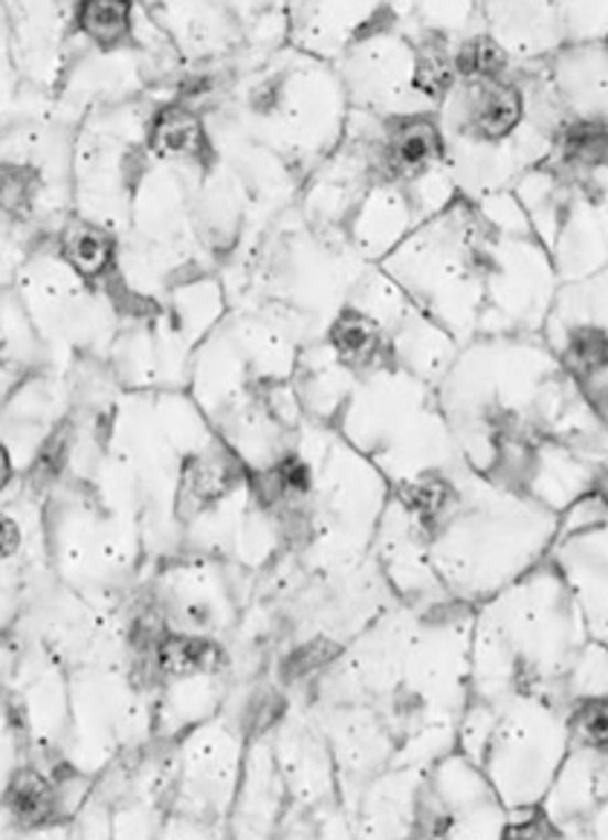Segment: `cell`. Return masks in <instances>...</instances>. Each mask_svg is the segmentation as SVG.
I'll return each instance as SVG.
<instances>
[{"label": "cell", "instance_id": "ba28073f", "mask_svg": "<svg viewBox=\"0 0 608 840\" xmlns=\"http://www.w3.org/2000/svg\"><path fill=\"white\" fill-rule=\"evenodd\" d=\"M9 803H12V809L18 811V817H24V820H39V817H44L50 811L47 783H44L39 774H32V771L18 774L12 788H9Z\"/></svg>", "mask_w": 608, "mask_h": 840}, {"label": "cell", "instance_id": "52a82bcc", "mask_svg": "<svg viewBox=\"0 0 608 840\" xmlns=\"http://www.w3.org/2000/svg\"><path fill=\"white\" fill-rule=\"evenodd\" d=\"M67 258L78 272L96 276L110 261V241L96 229H76L67 238Z\"/></svg>", "mask_w": 608, "mask_h": 840}, {"label": "cell", "instance_id": "5bb4252c", "mask_svg": "<svg viewBox=\"0 0 608 840\" xmlns=\"http://www.w3.org/2000/svg\"><path fill=\"white\" fill-rule=\"evenodd\" d=\"M565 146H568L571 154L579 157V160H600L608 149L606 125L600 122L574 125V128L565 133Z\"/></svg>", "mask_w": 608, "mask_h": 840}, {"label": "cell", "instance_id": "8fae6325", "mask_svg": "<svg viewBox=\"0 0 608 840\" xmlns=\"http://www.w3.org/2000/svg\"><path fill=\"white\" fill-rule=\"evenodd\" d=\"M414 82L421 87L423 94L441 96L453 82V64L437 47H426L417 58V73H414Z\"/></svg>", "mask_w": 608, "mask_h": 840}, {"label": "cell", "instance_id": "d6986e66", "mask_svg": "<svg viewBox=\"0 0 608 840\" xmlns=\"http://www.w3.org/2000/svg\"><path fill=\"white\" fill-rule=\"evenodd\" d=\"M30 174L26 172H15V169H9L7 177H3V203H7V209L12 206H21V203L30 197Z\"/></svg>", "mask_w": 608, "mask_h": 840}, {"label": "cell", "instance_id": "5b68a950", "mask_svg": "<svg viewBox=\"0 0 608 840\" xmlns=\"http://www.w3.org/2000/svg\"><path fill=\"white\" fill-rule=\"evenodd\" d=\"M151 142L160 154H188L200 146V122L186 110H169L156 122Z\"/></svg>", "mask_w": 608, "mask_h": 840}, {"label": "cell", "instance_id": "ac0fdd59", "mask_svg": "<svg viewBox=\"0 0 608 840\" xmlns=\"http://www.w3.org/2000/svg\"><path fill=\"white\" fill-rule=\"evenodd\" d=\"M275 482H279L281 491L302 493L304 487H307V482H311V475H307V467H304L302 461L287 459V461H281V464H279Z\"/></svg>", "mask_w": 608, "mask_h": 840}, {"label": "cell", "instance_id": "277c9868", "mask_svg": "<svg viewBox=\"0 0 608 840\" xmlns=\"http://www.w3.org/2000/svg\"><path fill=\"white\" fill-rule=\"evenodd\" d=\"M220 649H215L206 640L197 638H169L156 649V661L160 669L169 676H195L200 669L209 667L218 658Z\"/></svg>", "mask_w": 608, "mask_h": 840}, {"label": "cell", "instance_id": "4fadbf2b", "mask_svg": "<svg viewBox=\"0 0 608 840\" xmlns=\"http://www.w3.org/2000/svg\"><path fill=\"white\" fill-rule=\"evenodd\" d=\"M571 357L577 359L579 366L594 371V368L608 366V334L600 327H583L571 336Z\"/></svg>", "mask_w": 608, "mask_h": 840}, {"label": "cell", "instance_id": "30bf717a", "mask_svg": "<svg viewBox=\"0 0 608 840\" xmlns=\"http://www.w3.org/2000/svg\"><path fill=\"white\" fill-rule=\"evenodd\" d=\"M458 71L467 76H496L504 67V53L492 41L476 39L458 53Z\"/></svg>", "mask_w": 608, "mask_h": 840}, {"label": "cell", "instance_id": "8992f818", "mask_svg": "<svg viewBox=\"0 0 608 840\" xmlns=\"http://www.w3.org/2000/svg\"><path fill=\"white\" fill-rule=\"evenodd\" d=\"M334 345L339 348V354L348 359H368L377 348V331L374 325L357 313H345L339 316V322L334 325Z\"/></svg>", "mask_w": 608, "mask_h": 840}, {"label": "cell", "instance_id": "ffe728a7", "mask_svg": "<svg viewBox=\"0 0 608 840\" xmlns=\"http://www.w3.org/2000/svg\"><path fill=\"white\" fill-rule=\"evenodd\" d=\"M281 710H284L281 708V701L273 699V696H270V699H261L256 704V713H252V722H256L252 728H256V731H264V728H270V724H273L275 719L281 717Z\"/></svg>", "mask_w": 608, "mask_h": 840}, {"label": "cell", "instance_id": "44dd1931", "mask_svg": "<svg viewBox=\"0 0 608 840\" xmlns=\"http://www.w3.org/2000/svg\"><path fill=\"white\" fill-rule=\"evenodd\" d=\"M18 539H21V534H18L15 521L3 519V557H9V553H15Z\"/></svg>", "mask_w": 608, "mask_h": 840}, {"label": "cell", "instance_id": "9c48e42d", "mask_svg": "<svg viewBox=\"0 0 608 840\" xmlns=\"http://www.w3.org/2000/svg\"><path fill=\"white\" fill-rule=\"evenodd\" d=\"M82 24L96 41H117L128 26V7L122 3H87L82 9Z\"/></svg>", "mask_w": 608, "mask_h": 840}, {"label": "cell", "instance_id": "6da1fadb", "mask_svg": "<svg viewBox=\"0 0 608 840\" xmlns=\"http://www.w3.org/2000/svg\"><path fill=\"white\" fill-rule=\"evenodd\" d=\"M238 478L235 464L220 455H209V459H197L188 464L186 475H183V487H180L177 510L183 519L195 514L197 507H203L211 498L224 496Z\"/></svg>", "mask_w": 608, "mask_h": 840}, {"label": "cell", "instance_id": "7402d4cb", "mask_svg": "<svg viewBox=\"0 0 608 840\" xmlns=\"http://www.w3.org/2000/svg\"><path fill=\"white\" fill-rule=\"evenodd\" d=\"M606 505H608V491H606Z\"/></svg>", "mask_w": 608, "mask_h": 840}, {"label": "cell", "instance_id": "9a60e30c", "mask_svg": "<svg viewBox=\"0 0 608 840\" xmlns=\"http://www.w3.org/2000/svg\"><path fill=\"white\" fill-rule=\"evenodd\" d=\"M67 459V438L58 432L44 444V450L39 452V461H35V467H32V478L39 487H47L53 482L55 475L62 473V464Z\"/></svg>", "mask_w": 608, "mask_h": 840}, {"label": "cell", "instance_id": "2e32d148", "mask_svg": "<svg viewBox=\"0 0 608 840\" xmlns=\"http://www.w3.org/2000/svg\"><path fill=\"white\" fill-rule=\"evenodd\" d=\"M577 728L583 740L608 745V701H588L577 713Z\"/></svg>", "mask_w": 608, "mask_h": 840}, {"label": "cell", "instance_id": "e0dca14e", "mask_svg": "<svg viewBox=\"0 0 608 840\" xmlns=\"http://www.w3.org/2000/svg\"><path fill=\"white\" fill-rule=\"evenodd\" d=\"M334 655H336L334 644L316 640V644L302 646V649H296V653L290 655V661L284 664V669L290 672V678H298V676H304V672H311V669L322 667L325 661H330Z\"/></svg>", "mask_w": 608, "mask_h": 840}, {"label": "cell", "instance_id": "7c38bea8", "mask_svg": "<svg viewBox=\"0 0 608 840\" xmlns=\"http://www.w3.org/2000/svg\"><path fill=\"white\" fill-rule=\"evenodd\" d=\"M405 498H409V505L417 516L423 519H437V516L444 514L446 505H449V487H446L441 478H423V482L412 484L409 491H405Z\"/></svg>", "mask_w": 608, "mask_h": 840}, {"label": "cell", "instance_id": "7a4b0ae2", "mask_svg": "<svg viewBox=\"0 0 608 840\" xmlns=\"http://www.w3.org/2000/svg\"><path fill=\"white\" fill-rule=\"evenodd\" d=\"M522 117V99L513 87H490L476 108V133L481 140H501L513 131L515 122Z\"/></svg>", "mask_w": 608, "mask_h": 840}, {"label": "cell", "instance_id": "3957f363", "mask_svg": "<svg viewBox=\"0 0 608 840\" xmlns=\"http://www.w3.org/2000/svg\"><path fill=\"white\" fill-rule=\"evenodd\" d=\"M437 151H441V137H437L435 125L426 119H412L400 128L398 140H394L391 165L398 172H409V169L430 163Z\"/></svg>", "mask_w": 608, "mask_h": 840}]
</instances>
